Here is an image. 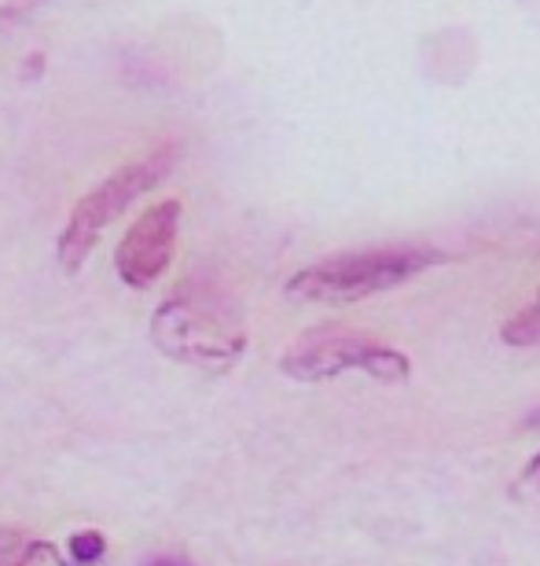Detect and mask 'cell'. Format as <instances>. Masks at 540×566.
<instances>
[{
	"instance_id": "6da1fadb",
	"label": "cell",
	"mask_w": 540,
	"mask_h": 566,
	"mask_svg": "<svg viewBox=\"0 0 540 566\" xmlns=\"http://www.w3.org/2000/svg\"><path fill=\"white\" fill-rule=\"evenodd\" d=\"M442 262L445 254L437 247H375V251L339 254L320 265L301 269L287 283V294H295L301 302H357L379 291L401 287V283Z\"/></svg>"
},
{
	"instance_id": "7a4b0ae2",
	"label": "cell",
	"mask_w": 540,
	"mask_h": 566,
	"mask_svg": "<svg viewBox=\"0 0 540 566\" xmlns=\"http://www.w3.org/2000/svg\"><path fill=\"white\" fill-rule=\"evenodd\" d=\"M177 155H180L177 144L155 147L151 155H144V158H137V163H126L121 169H115L104 185H96L82 202H77L71 221H66V229L60 235V262H63L66 273H77V269L85 265V258L93 254L99 232H104L107 224L129 207V202H137L144 191H151L155 185H159V180L173 169Z\"/></svg>"
},
{
	"instance_id": "3957f363",
	"label": "cell",
	"mask_w": 540,
	"mask_h": 566,
	"mask_svg": "<svg viewBox=\"0 0 540 566\" xmlns=\"http://www.w3.org/2000/svg\"><path fill=\"white\" fill-rule=\"evenodd\" d=\"M279 368L301 382L335 379L342 371H364V376L379 382H404L412 376L409 357L346 324H320L313 332L298 335V343L284 354Z\"/></svg>"
},
{
	"instance_id": "277c9868",
	"label": "cell",
	"mask_w": 540,
	"mask_h": 566,
	"mask_svg": "<svg viewBox=\"0 0 540 566\" xmlns=\"http://www.w3.org/2000/svg\"><path fill=\"white\" fill-rule=\"evenodd\" d=\"M151 338L162 354L195 368H229L243 354L246 338L221 305L202 294H173L159 305L151 321Z\"/></svg>"
},
{
	"instance_id": "5b68a950",
	"label": "cell",
	"mask_w": 540,
	"mask_h": 566,
	"mask_svg": "<svg viewBox=\"0 0 540 566\" xmlns=\"http://www.w3.org/2000/svg\"><path fill=\"white\" fill-rule=\"evenodd\" d=\"M180 229V202L166 199L155 202L140 213V221L126 232V240L118 243L115 269L129 287H151L155 280L166 273L177 247Z\"/></svg>"
},
{
	"instance_id": "8992f818",
	"label": "cell",
	"mask_w": 540,
	"mask_h": 566,
	"mask_svg": "<svg viewBox=\"0 0 540 566\" xmlns=\"http://www.w3.org/2000/svg\"><path fill=\"white\" fill-rule=\"evenodd\" d=\"M0 566H71L55 545L0 526Z\"/></svg>"
},
{
	"instance_id": "52a82bcc",
	"label": "cell",
	"mask_w": 540,
	"mask_h": 566,
	"mask_svg": "<svg viewBox=\"0 0 540 566\" xmlns=\"http://www.w3.org/2000/svg\"><path fill=\"white\" fill-rule=\"evenodd\" d=\"M504 338H508L511 346H533V343H540V298L533 305H526V310L515 316V321L504 324Z\"/></svg>"
},
{
	"instance_id": "ba28073f",
	"label": "cell",
	"mask_w": 540,
	"mask_h": 566,
	"mask_svg": "<svg viewBox=\"0 0 540 566\" xmlns=\"http://www.w3.org/2000/svg\"><path fill=\"white\" fill-rule=\"evenodd\" d=\"M104 552H107V541H104V534H96V530H85V534L71 537V556L82 566L104 559Z\"/></svg>"
},
{
	"instance_id": "9c48e42d",
	"label": "cell",
	"mask_w": 540,
	"mask_h": 566,
	"mask_svg": "<svg viewBox=\"0 0 540 566\" xmlns=\"http://www.w3.org/2000/svg\"><path fill=\"white\" fill-rule=\"evenodd\" d=\"M522 485H526L530 493H540V452L530 460V468L522 471Z\"/></svg>"
},
{
	"instance_id": "30bf717a",
	"label": "cell",
	"mask_w": 540,
	"mask_h": 566,
	"mask_svg": "<svg viewBox=\"0 0 540 566\" xmlns=\"http://www.w3.org/2000/svg\"><path fill=\"white\" fill-rule=\"evenodd\" d=\"M151 566H188L184 559H155Z\"/></svg>"
}]
</instances>
